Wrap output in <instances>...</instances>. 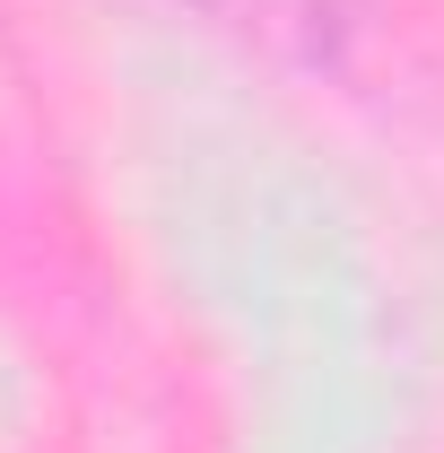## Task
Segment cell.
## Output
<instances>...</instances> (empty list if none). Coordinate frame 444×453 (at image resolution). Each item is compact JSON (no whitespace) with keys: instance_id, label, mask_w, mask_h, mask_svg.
<instances>
[{"instance_id":"obj_1","label":"cell","mask_w":444,"mask_h":453,"mask_svg":"<svg viewBox=\"0 0 444 453\" xmlns=\"http://www.w3.org/2000/svg\"><path fill=\"white\" fill-rule=\"evenodd\" d=\"M210 18H235V27H323L332 0H201Z\"/></svg>"}]
</instances>
